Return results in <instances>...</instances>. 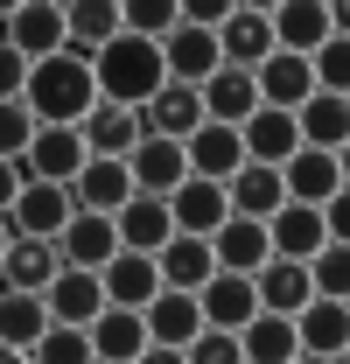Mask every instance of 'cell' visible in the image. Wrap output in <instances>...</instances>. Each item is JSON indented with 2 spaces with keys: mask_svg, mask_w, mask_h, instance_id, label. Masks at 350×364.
Here are the masks:
<instances>
[{
  "mask_svg": "<svg viewBox=\"0 0 350 364\" xmlns=\"http://www.w3.org/2000/svg\"><path fill=\"white\" fill-rule=\"evenodd\" d=\"M21 105H28V119H36V127H78L91 105H98L91 56H78V49H56V56H43V63H28Z\"/></svg>",
  "mask_w": 350,
  "mask_h": 364,
  "instance_id": "6da1fadb",
  "label": "cell"
},
{
  "mask_svg": "<svg viewBox=\"0 0 350 364\" xmlns=\"http://www.w3.org/2000/svg\"><path fill=\"white\" fill-rule=\"evenodd\" d=\"M91 85H98V98L105 105H127V112H140L154 91L169 85V70H161V43H140V36H112L105 49H91Z\"/></svg>",
  "mask_w": 350,
  "mask_h": 364,
  "instance_id": "7a4b0ae2",
  "label": "cell"
},
{
  "mask_svg": "<svg viewBox=\"0 0 350 364\" xmlns=\"http://www.w3.org/2000/svg\"><path fill=\"white\" fill-rule=\"evenodd\" d=\"M266 28H273L280 56H315L329 36H344V7H329V0H280V7H266Z\"/></svg>",
  "mask_w": 350,
  "mask_h": 364,
  "instance_id": "3957f363",
  "label": "cell"
},
{
  "mask_svg": "<svg viewBox=\"0 0 350 364\" xmlns=\"http://www.w3.org/2000/svg\"><path fill=\"white\" fill-rule=\"evenodd\" d=\"M0 43L14 49L21 63L56 56V49H63V7H56V0H14L7 21H0Z\"/></svg>",
  "mask_w": 350,
  "mask_h": 364,
  "instance_id": "277c9868",
  "label": "cell"
},
{
  "mask_svg": "<svg viewBox=\"0 0 350 364\" xmlns=\"http://www.w3.org/2000/svg\"><path fill=\"white\" fill-rule=\"evenodd\" d=\"M344 154H315V147H295L287 154V168H280V189H287V203H308V210H322V203H336L344 196Z\"/></svg>",
  "mask_w": 350,
  "mask_h": 364,
  "instance_id": "5b68a950",
  "label": "cell"
},
{
  "mask_svg": "<svg viewBox=\"0 0 350 364\" xmlns=\"http://www.w3.org/2000/svg\"><path fill=\"white\" fill-rule=\"evenodd\" d=\"M266 56H273L266 0H238V7L224 14V28H218V63H231V70H260Z\"/></svg>",
  "mask_w": 350,
  "mask_h": 364,
  "instance_id": "8992f818",
  "label": "cell"
},
{
  "mask_svg": "<svg viewBox=\"0 0 350 364\" xmlns=\"http://www.w3.org/2000/svg\"><path fill=\"white\" fill-rule=\"evenodd\" d=\"M85 161H91V154H85V140H78V127H36L28 154H21V176H28V182H56V189H70Z\"/></svg>",
  "mask_w": 350,
  "mask_h": 364,
  "instance_id": "52a82bcc",
  "label": "cell"
},
{
  "mask_svg": "<svg viewBox=\"0 0 350 364\" xmlns=\"http://www.w3.org/2000/svg\"><path fill=\"white\" fill-rule=\"evenodd\" d=\"M78 218V203H70V189H56V182H21V196H14V210H7V231L14 238H56V231Z\"/></svg>",
  "mask_w": 350,
  "mask_h": 364,
  "instance_id": "ba28073f",
  "label": "cell"
},
{
  "mask_svg": "<svg viewBox=\"0 0 350 364\" xmlns=\"http://www.w3.org/2000/svg\"><path fill=\"white\" fill-rule=\"evenodd\" d=\"M322 245H329V225H322V210H308V203H280V210L266 218V252H273V259L308 267Z\"/></svg>",
  "mask_w": 350,
  "mask_h": 364,
  "instance_id": "9c48e42d",
  "label": "cell"
},
{
  "mask_svg": "<svg viewBox=\"0 0 350 364\" xmlns=\"http://www.w3.org/2000/svg\"><path fill=\"white\" fill-rule=\"evenodd\" d=\"M161 203H169V225L182 231V238H211V231L231 218V210H224V182H203V176H182Z\"/></svg>",
  "mask_w": 350,
  "mask_h": 364,
  "instance_id": "30bf717a",
  "label": "cell"
},
{
  "mask_svg": "<svg viewBox=\"0 0 350 364\" xmlns=\"http://www.w3.org/2000/svg\"><path fill=\"white\" fill-rule=\"evenodd\" d=\"M253 91H260V112H302L308 98H315V77H308V56H266L260 70H253Z\"/></svg>",
  "mask_w": 350,
  "mask_h": 364,
  "instance_id": "8fae6325",
  "label": "cell"
},
{
  "mask_svg": "<svg viewBox=\"0 0 350 364\" xmlns=\"http://www.w3.org/2000/svg\"><path fill=\"white\" fill-rule=\"evenodd\" d=\"M98 294H105V309H147L154 294H161V273H154V259L147 252H112L105 267H98Z\"/></svg>",
  "mask_w": 350,
  "mask_h": 364,
  "instance_id": "7c38bea8",
  "label": "cell"
},
{
  "mask_svg": "<svg viewBox=\"0 0 350 364\" xmlns=\"http://www.w3.org/2000/svg\"><path fill=\"white\" fill-rule=\"evenodd\" d=\"M196 316H203V329H218V336H238L245 322L260 316L253 280H238V273H211V280L196 287Z\"/></svg>",
  "mask_w": 350,
  "mask_h": 364,
  "instance_id": "4fadbf2b",
  "label": "cell"
},
{
  "mask_svg": "<svg viewBox=\"0 0 350 364\" xmlns=\"http://www.w3.org/2000/svg\"><path fill=\"white\" fill-rule=\"evenodd\" d=\"M196 105H203V119H211V127H245V119L260 112L253 70H231V63H218V70L196 85Z\"/></svg>",
  "mask_w": 350,
  "mask_h": 364,
  "instance_id": "5bb4252c",
  "label": "cell"
},
{
  "mask_svg": "<svg viewBox=\"0 0 350 364\" xmlns=\"http://www.w3.org/2000/svg\"><path fill=\"white\" fill-rule=\"evenodd\" d=\"M49 245H56V267H70V273H98L112 252H120V238H112V218H91V210H78V218L56 231Z\"/></svg>",
  "mask_w": 350,
  "mask_h": 364,
  "instance_id": "9a60e30c",
  "label": "cell"
},
{
  "mask_svg": "<svg viewBox=\"0 0 350 364\" xmlns=\"http://www.w3.org/2000/svg\"><path fill=\"white\" fill-rule=\"evenodd\" d=\"M43 309H49V329H91L105 294H98V273H70L56 267V280L43 287Z\"/></svg>",
  "mask_w": 350,
  "mask_h": 364,
  "instance_id": "2e32d148",
  "label": "cell"
},
{
  "mask_svg": "<svg viewBox=\"0 0 350 364\" xmlns=\"http://www.w3.org/2000/svg\"><path fill=\"white\" fill-rule=\"evenodd\" d=\"M182 176H189V161H182V140H154V134L133 140V154H127V182H133V196H169Z\"/></svg>",
  "mask_w": 350,
  "mask_h": 364,
  "instance_id": "e0dca14e",
  "label": "cell"
},
{
  "mask_svg": "<svg viewBox=\"0 0 350 364\" xmlns=\"http://www.w3.org/2000/svg\"><path fill=\"white\" fill-rule=\"evenodd\" d=\"M161 70H169V85H189V91H196L211 70H218V36L175 21L169 36H161Z\"/></svg>",
  "mask_w": 350,
  "mask_h": 364,
  "instance_id": "ac0fdd59",
  "label": "cell"
},
{
  "mask_svg": "<svg viewBox=\"0 0 350 364\" xmlns=\"http://www.w3.org/2000/svg\"><path fill=\"white\" fill-rule=\"evenodd\" d=\"M140 329H147V343H161V350H189V343L203 336L196 294H175V287H161V294L140 309Z\"/></svg>",
  "mask_w": 350,
  "mask_h": 364,
  "instance_id": "d6986e66",
  "label": "cell"
},
{
  "mask_svg": "<svg viewBox=\"0 0 350 364\" xmlns=\"http://www.w3.org/2000/svg\"><path fill=\"white\" fill-rule=\"evenodd\" d=\"M78 140H85L91 161H127L133 140H140V112H127V105H105V98H98L85 119H78Z\"/></svg>",
  "mask_w": 350,
  "mask_h": 364,
  "instance_id": "ffe728a7",
  "label": "cell"
},
{
  "mask_svg": "<svg viewBox=\"0 0 350 364\" xmlns=\"http://www.w3.org/2000/svg\"><path fill=\"white\" fill-rule=\"evenodd\" d=\"M182 161H189V176L203 182H231L238 168H245V147H238V127H196V134L182 140Z\"/></svg>",
  "mask_w": 350,
  "mask_h": 364,
  "instance_id": "44dd1931",
  "label": "cell"
},
{
  "mask_svg": "<svg viewBox=\"0 0 350 364\" xmlns=\"http://www.w3.org/2000/svg\"><path fill=\"white\" fill-rule=\"evenodd\" d=\"M273 252H266V225H245V218H224L211 231V267L218 273H238V280H253Z\"/></svg>",
  "mask_w": 350,
  "mask_h": 364,
  "instance_id": "7402d4cb",
  "label": "cell"
},
{
  "mask_svg": "<svg viewBox=\"0 0 350 364\" xmlns=\"http://www.w3.org/2000/svg\"><path fill=\"white\" fill-rule=\"evenodd\" d=\"M112 238H120V252H161L175 238V225H169V203L161 196H127V210L112 218Z\"/></svg>",
  "mask_w": 350,
  "mask_h": 364,
  "instance_id": "603a6c76",
  "label": "cell"
},
{
  "mask_svg": "<svg viewBox=\"0 0 350 364\" xmlns=\"http://www.w3.org/2000/svg\"><path fill=\"white\" fill-rule=\"evenodd\" d=\"M253 301H260V316H302L308 301V267H295V259H266L260 273H253Z\"/></svg>",
  "mask_w": 350,
  "mask_h": 364,
  "instance_id": "cb8c5ba5",
  "label": "cell"
},
{
  "mask_svg": "<svg viewBox=\"0 0 350 364\" xmlns=\"http://www.w3.org/2000/svg\"><path fill=\"white\" fill-rule=\"evenodd\" d=\"M49 280H56V245L7 238V252H0V294H43Z\"/></svg>",
  "mask_w": 350,
  "mask_h": 364,
  "instance_id": "d4e9b609",
  "label": "cell"
},
{
  "mask_svg": "<svg viewBox=\"0 0 350 364\" xmlns=\"http://www.w3.org/2000/svg\"><path fill=\"white\" fill-rule=\"evenodd\" d=\"M280 203H287V189H280V168H253V161H245L238 176L224 182V210H231V218H245V225H266Z\"/></svg>",
  "mask_w": 350,
  "mask_h": 364,
  "instance_id": "484cf974",
  "label": "cell"
},
{
  "mask_svg": "<svg viewBox=\"0 0 350 364\" xmlns=\"http://www.w3.org/2000/svg\"><path fill=\"white\" fill-rule=\"evenodd\" d=\"M127 196H133L127 161H85L78 182H70V203L91 210V218H120V210H127Z\"/></svg>",
  "mask_w": 350,
  "mask_h": 364,
  "instance_id": "4316f807",
  "label": "cell"
},
{
  "mask_svg": "<svg viewBox=\"0 0 350 364\" xmlns=\"http://www.w3.org/2000/svg\"><path fill=\"white\" fill-rule=\"evenodd\" d=\"M196 127H203V105H196L189 85H161L140 105V134H154V140H189Z\"/></svg>",
  "mask_w": 350,
  "mask_h": 364,
  "instance_id": "83f0119b",
  "label": "cell"
},
{
  "mask_svg": "<svg viewBox=\"0 0 350 364\" xmlns=\"http://www.w3.org/2000/svg\"><path fill=\"white\" fill-rule=\"evenodd\" d=\"M295 343H302V358H344L350 301H308L302 316H295Z\"/></svg>",
  "mask_w": 350,
  "mask_h": 364,
  "instance_id": "f1b7e54d",
  "label": "cell"
},
{
  "mask_svg": "<svg viewBox=\"0 0 350 364\" xmlns=\"http://www.w3.org/2000/svg\"><path fill=\"white\" fill-rule=\"evenodd\" d=\"M238 147H245L253 168H287V154L302 147V134H295L287 112H253V119L238 127Z\"/></svg>",
  "mask_w": 350,
  "mask_h": 364,
  "instance_id": "f546056e",
  "label": "cell"
},
{
  "mask_svg": "<svg viewBox=\"0 0 350 364\" xmlns=\"http://www.w3.org/2000/svg\"><path fill=\"white\" fill-rule=\"evenodd\" d=\"M295 134H302V147H315V154H344V140H350V98L315 91L302 112H295Z\"/></svg>",
  "mask_w": 350,
  "mask_h": 364,
  "instance_id": "4dcf8cb0",
  "label": "cell"
},
{
  "mask_svg": "<svg viewBox=\"0 0 350 364\" xmlns=\"http://www.w3.org/2000/svg\"><path fill=\"white\" fill-rule=\"evenodd\" d=\"M85 343H91L98 364H133L140 350H147V329H140L133 309H98V322L85 329Z\"/></svg>",
  "mask_w": 350,
  "mask_h": 364,
  "instance_id": "1f68e13d",
  "label": "cell"
},
{
  "mask_svg": "<svg viewBox=\"0 0 350 364\" xmlns=\"http://www.w3.org/2000/svg\"><path fill=\"white\" fill-rule=\"evenodd\" d=\"M154 273H161V287H175V294H196V287L218 273L211 267V238H182V231H175L169 245L154 252Z\"/></svg>",
  "mask_w": 350,
  "mask_h": 364,
  "instance_id": "d6a6232c",
  "label": "cell"
},
{
  "mask_svg": "<svg viewBox=\"0 0 350 364\" xmlns=\"http://www.w3.org/2000/svg\"><path fill=\"white\" fill-rule=\"evenodd\" d=\"M238 358L245 364H295L302 343H295V322L287 316H253L238 329Z\"/></svg>",
  "mask_w": 350,
  "mask_h": 364,
  "instance_id": "836d02e7",
  "label": "cell"
},
{
  "mask_svg": "<svg viewBox=\"0 0 350 364\" xmlns=\"http://www.w3.org/2000/svg\"><path fill=\"white\" fill-rule=\"evenodd\" d=\"M49 336V309H43V294H0V350H36Z\"/></svg>",
  "mask_w": 350,
  "mask_h": 364,
  "instance_id": "e575fe53",
  "label": "cell"
},
{
  "mask_svg": "<svg viewBox=\"0 0 350 364\" xmlns=\"http://www.w3.org/2000/svg\"><path fill=\"white\" fill-rule=\"evenodd\" d=\"M112 36H120V7H112V0H78V7H63V49L91 56V49H105Z\"/></svg>",
  "mask_w": 350,
  "mask_h": 364,
  "instance_id": "d590c367",
  "label": "cell"
},
{
  "mask_svg": "<svg viewBox=\"0 0 350 364\" xmlns=\"http://www.w3.org/2000/svg\"><path fill=\"white\" fill-rule=\"evenodd\" d=\"M308 294L315 301H350V245H322L315 259H308Z\"/></svg>",
  "mask_w": 350,
  "mask_h": 364,
  "instance_id": "8d00e7d4",
  "label": "cell"
},
{
  "mask_svg": "<svg viewBox=\"0 0 350 364\" xmlns=\"http://www.w3.org/2000/svg\"><path fill=\"white\" fill-rule=\"evenodd\" d=\"M308 77L315 91H329V98H350V36H329V43L308 56Z\"/></svg>",
  "mask_w": 350,
  "mask_h": 364,
  "instance_id": "74e56055",
  "label": "cell"
},
{
  "mask_svg": "<svg viewBox=\"0 0 350 364\" xmlns=\"http://www.w3.org/2000/svg\"><path fill=\"white\" fill-rule=\"evenodd\" d=\"M175 21H182V7H175V0H127V7H120V28L140 36V43H161Z\"/></svg>",
  "mask_w": 350,
  "mask_h": 364,
  "instance_id": "f35d334b",
  "label": "cell"
},
{
  "mask_svg": "<svg viewBox=\"0 0 350 364\" xmlns=\"http://www.w3.org/2000/svg\"><path fill=\"white\" fill-rule=\"evenodd\" d=\"M28 364H98V358H91L85 329H49L43 343L28 350Z\"/></svg>",
  "mask_w": 350,
  "mask_h": 364,
  "instance_id": "ab89813d",
  "label": "cell"
},
{
  "mask_svg": "<svg viewBox=\"0 0 350 364\" xmlns=\"http://www.w3.org/2000/svg\"><path fill=\"white\" fill-rule=\"evenodd\" d=\"M28 140H36L28 105H21V98H7V105H0V161H21V154H28Z\"/></svg>",
  "mask_w": 350,
  "mask_h": 364,
  "instance_id": "60d3db41",
  "label": "cell"
},
{
  "mask_svg": "<svg viewBox=\"0 0 350 364\" xmlns=\"http://www.w3.org/2000/svg\"><path fill=\"white\" fill-rule=\"evenodd\" d=\"M182 364H245V358H238V336H218V329H203V336L182 350Z\"/></svg>",
  "mask_w": 350,
  "mask_h": 364,
  "instance_id": "b9f144b4",
  "label": "cell"
},
{
  "mask_svg": "<svg viewBox=\"0 0 350 364\" xmlns=\"http://www.w3.org/2000/svg\"><path fill=\"white\" fill-rule=\"evenodd\" d=\"M21 85H28V63L0 43V105H7V98H21Z\"/></svg>",
  "mask_w": 350,
  "mask_h": 364,
  "instance_id": "7bdbcfd3",
  "label": "cell"
},
{
  "mask_svg": "<svg viewBox=\"0 0 350 364\" xmlns=\"http://www.w3.org/2000/svg\"><path fill=\"white\" fill-rule=\"evenodd\" d=\"M21 161H0V218H7V210H14V196H21Z\"/></svg>",
  "mask_w": 350,
  "mask_h": 364,
  "instance_id": "ee69618b",
  "label": "cell"
},
{
  "mask_svg": "<svg viewBox=\"0 0 350 364\" xmlns=\"http://www.w3.org/2000/svg\"><path fill=\"white\" fill-rule=\"evenodd\" d=\"M133 364H182V350H161V343H147V350H140Z\"/></svg>",
  "mask_w": 350,
  "mask_h": 364,
  "instance_id": "f6af8a7d",
  "label": "cell"
},
{
  "mask_svg": "<svg viewBox=\"0 0 350 364\" xmlns=\"http://www.w3.org/2000/svg\"><path fill=\"white\" fill-rule=\"evenodd\" d=\"M0 364H28V358H21V350H0Z\"/></svg>",
  "mask_w": 350,
  "mask_h": 364,
  "instance_id": "bcb514c9",
  "label": "cell"
},
{
  "mask_svg": "<svg viewBox=\"0 0 350 364\" xmlns=\"http://www.w3.org/2000/svg\"><path fill=\"white\" fill-rule=\"evenodd\" d=\"M295 364H344V358H295Z\"/></svg>",
  "mask_w": 350,
  "mask_h": 364,
  "instance_id": "7dc6e473",
  "label": "cell"
},
{
  "mask_svg": "<svg viewBox=\"0 0 350 364\" xmlns=\"http://www.w3.org/2000/svg\"><path fill=\"white\" fill-rule=\"evenodd\" d=\"M7 238H14V231H7V218H0V252H7Z\"/></svg>",
  "mask_w": 350,
  "mask_h": 364,
  "instance_id": "c3c4849f",
  "label": "cell"
}]
</instances>
